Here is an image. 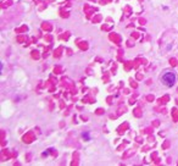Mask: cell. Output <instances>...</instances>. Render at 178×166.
I'll return each instance as SVG.
<instances>
[{"instance_id":"obj_1","label":"cell","mask_w":178,"mask_h":166,"mask_svg":"<svg viewBox=\"0 0 178 166\" xmlns=\"http://www.w3.org/2000/svg\"><path fill=\"white\" fill-rule=\"evenodd\" d=\"M161 81L167 87H173L175 85V82H176V75L173 72H166L163 73L162 77H161Z\"/></svg>"},{"instance_id":"obj_2","label":"cell","mask_w":178,"mask_h":166,"mask_svg":"<svg viewBox=\"0 0 178 166\" xmlns=\"http://www.w3.org/2000/svg\"><path fill=\"white\" fill-rule=\"evenodd\" d=\"M82 136H83V138L87 139V140H88V139H89V134H88V133H83Z\"/></svg>"}]
</instances>
